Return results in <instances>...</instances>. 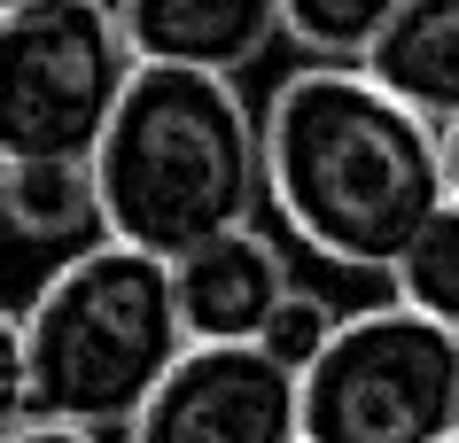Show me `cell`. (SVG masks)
Instances as JSON below:
<instances>
[{
    "instance_id": "9c48e42d",
    "label": "cell",
    "mask_w": 459,
    "mask_h": 443,
    "mask_svg": "<svg viewBox=\"0 0 459 443\" xmlns=\"http://www.w3.org/2000/svg\"><path fill=\"white\" fill-rule=\"evenodd\" d=\"M359 71L429 124H459V0H397L389 31Z\"/></svg>"
},
{
    "instance_id": "ac0fdd59",
    "label": "cell",
    "mask_w": 459,
    "mask_h": 443,
    "mask_svg": "<svg viewBox=\"0 0 459 443\" xmlns=\"http://www.w3.org/2000/svg\"><path fill=\"white\" fill-rule=\"evenodd\" d=\"M452 443H459V436H452Z\"/></svg>"
},
{
    "instance_id": "9a60e30c",
    "label": "cell",
    "mask_w": 459,
    "mask_h": 443,
    "mask_svg": "<svg viewBox=\"0 0 459 443\" xmlns=\"http://www.w3.org/2000/svg\"><path fill=\"white\" fill-rule=\"evenodd\" d=\"M0 443H101L94 428H63V420H24L16 436H0Z\"/></svg>"
},
{
    "instance_id": "6da1fadb",
    "label": "cell",
    "mask_w": 459,
    "mask_h": 443,
    "mask_svg": "<svg viewBox=\"0 0 459 443\" xmlns=\"http://www.w3.org/2000/svg\"><path fill=\"white\" fill-rule=\"evenodd\" d=\"M265 202L312 257L389 280L452 202L444 124L405 109L359 63H312L265 101Z\"/></svg>"
},
{
    "instance_id": "7c38bea8",
    "label": "cell",
    "mask_w": 459,
    "mask_h": 443,
    "mask_svg": "<svg viewBox=\"0 0 459 443\" xmlns=\"http://www.w3.org/2000/svg\"><path fill=\"white\" fill-rule=\"evenodd\" d=\"M389 295L397 303H412L420 319L452 327L459 335V202H444L429 226H420V242L397 257V272H389Z\"/></svg>"
},
{
    "instance_id": "4fadbf2b",
    "label": "cell",
    "mask_w": 459,
    "mask_h": 443,
    "mask_svg": "<svg viewBox=\"0 0 459 443\" xmlns=\"http://www.w3.org/2000/svg\"><path fill=\"white\" fill-rule=\"evenodd\" d=\"M335 327H342V311L327 303V295H312V288H289V303L265 319V335H257V350H273L281 366L304 381V366H312L319 350L335 343Z\"/></svg>"
},
{
    "instance_id": "5b68a950",
    "label": "cell",
    "mask_w": 459,
    "mask_h": 443,
    "mask_svg": "<svg viewBox=\"0 0 459 443\" xmlns=\"http://www.w3.org/2000/svg\"><path fill=\"white\" fill-rule=\"evenodd\" d=\"M304 443H452L459 335L412 303L342 311L335 343L304 366Z\"/></svg>"
},
{
    "instance_id": "2e32d148",
    "label": "cell",
    "mask_w": 459,
    "mask_h": 443,
    "mask_svg": "<svg viewBox=\"0 0 459 443\" xmlns=\"http://www.w3.org/2000/svg\"><path fill=\"white\" fill-rule=\"evenodd\" d=\"M444 187H452V202H459V124H444Z\"/></svg>"
},
{
    "instance_id": "30bf717a",
    "label": "cell",
    "mask_w": 459,
    "mask_h": 443,
    "mask_svg": "<svg viewBox=\"0 0 459 443\" xmlns=\"http://www.w3.org/2000/svg\"><path fill=\"white\" fill-rule=\"evenodd\" d=\"M0 226L24 234V242H63V249L101 242L94 164H0Z\"/></svg>"
},
{
    "instance_id": "ba28073f",
    "label": "cell",
    "mask_w": 459,
    "mask_h": 443,
    "mask_svg": "<svg viewBox=\"0 0 459 443\" xmlns=\"http://www.w3.org/2000/svg\"><path fill=\"white\" fill-rule=\"evenodd\" d=\"M133 63L242 78L281 39V0H117Z\"/></svg>"
},
{
    "instance_id": "277c9868",
    "label": "cell",
    "mask_w": 459,
    "mask_h": 443,
    "mask_svg": "<svg viewBox=\"0 0 459 443\" xmlns=\"http://www.w3.org/2000/svg\"><path fill=\"white\" fill-rule=\"evenodd\" d=\"M117 0H31L0 16V164H94L133 86Z\"/></svg>"
},
{
    "instance_id": "52a82bcc",
    "label": "cell",
    "mask_w": 459,
    "mask_h": 443,
    "mask_svg": "<svg viewBox=\"0 0 459 443\" xmlns=\"http://www.w3.org/2000/svg\"><path fill=\"white\" fill-rule=\"evenodd\" d=\"M171 288H179L187 343H257L265 319L289 303L296 272L273 234L234 226V234H211L203 249L171 257Z\"/></svg>"
},
{
    "instance_id": "e0dca14e",
    "label": "cell",
    "mask_w": 459,
    "mask_h": 443,
    "mask_svg": "<svg viewBox=\"0 0 459 443\" xmlns=\"http://www.w3.org/2000/svg\"><path fill=\"white\" fill-rule=\"evenodd\" d=\"M8 8H31V0H0V16H8Z\"/></svg>"
},
{
    "instance_id": "3957f363",
    "label": "cell",
    "mask_w": 459,
    "mask_h": 443,
    "mask_svg": "<svg viewBox=\"0 0 459 443\" xmlns=\"http://www.w3.org/2000/svg\"><path fill=\"white\" fill-rule=\"evenodd\" d=\"M31 358V420L63 428H133L164 373L187 358V319L171 265L133 242H86L48 272L24 311Z\"/></svg>"
},
{
    "instance_id": "8fae6325",
    "label": "cell",
    "mask_w": 459,
    "mask_h": 443,
    "mask_svg": "<svg viewBox=\"0 0 459 443\" xmlns=\"http://www.w3.org/2000/svg\"><path fill=\"white\" fill-rule=\"evenodd\" d=\"M389 16L397 0H281V39H296L312 63H366Z\"/></svg>"
},
{
    "instance_id": "8992f818",
    "label": "cell",
    "mask_w": 459,
    "mask_h": 443,
    "mask_svg": "<svg viewBox=\"0 0 459 443\" xmlns=\"http://www.w3.org/2000/svg\"><path fill=\"white\" fill-rule=\"evenodd\" d=\"M125 443H304V389L257 343H187Z\"/></svg>"
},
{
    "instance_id": "5bb4252c",
    "label": "cell",
    "mask_w": 459,
    "mask_h": 443,
    "mask_svg": "<svg viewBox=\"0 0 459 443\" xmlns=\"http://www.w3.org/2000/svg\"><path fill=\"white\" fill-rule=\"evenodd\" d=\"M31 420V358H24V311L0 303V436Z\"/></svg>"
},
{
    "instance_id": "7a4b0ae2",
    "label": "cell",
    "mask_w": 459,
    "mask_h": 443,
    "mask_svg": "<svg viewBox=\"0 0 459 443\" xmlns=\"http://www.w3.org/2000/svg\"><path fill=\"white\" fill-rule=\"evenodd\" d=\"M101 234L148 257H187L211 234L257 226L265 202V117L234 78L141 63L94 148Z\"/></svg>"
}]
</instances>
